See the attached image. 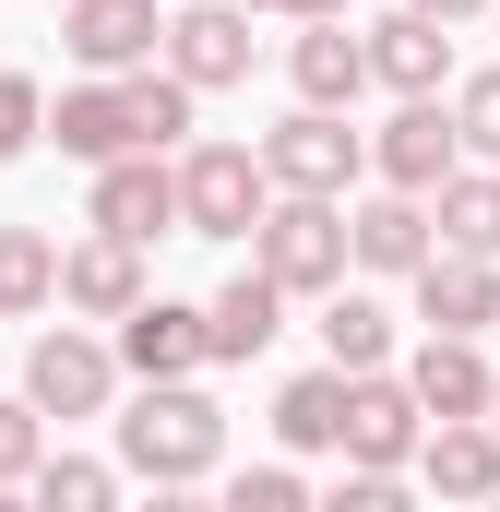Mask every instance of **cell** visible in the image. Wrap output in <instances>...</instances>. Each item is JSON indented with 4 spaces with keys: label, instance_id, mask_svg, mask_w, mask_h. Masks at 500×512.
<instances>
[{
    "label": "cell",
    "instance_id": "6da1fadb",
    "mask_svg": "<svg viewBox=\"0 0 500 512\" xmlns=\"http://www.w3.org/2000/svg\"><path fill=\"white\" fill-rule=\"evenodd\" d=\"M191 108H203V84H179L167 60H143V72H84V84H60L48 143H60L72 167H108V155H179V143H191Z\"/></svg>",
    "mask_w": 500,
    "mask_h": 512
},
{
    "label": "cell",
    "instance_id": "7a4b0ae2",
    "mask_svg": "<svg viewBox=\"0 0 500 512\" xmlns=\"http://www.w3.org/2000/svg\"><path fill=\"white\" fill-rule=\"evenodd\" d=\"M108 429H120V465L143 489H203V477L227 465V405L203 382H143Z\"/></svg>",
    "mask_w": 500,
    "mask_h": 512
},
{
    "label": "cell",
    "instance_id": "3957f363",
    "mask_svg": "<svg viewBox=\"0 0 500 512\" xmlns=\"http://www.w3.org/2000/svg\"><path fill=\"white\" fill-rule=\"evenodd\" d=\"M250 262L286 286V298H334L358 274V227H346V191H274V215L250 227Z\"/></svg>",
    "mask_w": 500,
    "mask_h": 512
},
{
    "label": "cell",
    "instance_id": "277c9868",
    "mask_svg": "<svg viewBox=\"0 0 500 512\" xmlns=\"http://www.w3.org/2000/svg\"><path fill=\"white\" fill-rule=\"evenodd\" d=\"M262 215H274V167H262V143H215V131H191V143H179V239L239 251Z\"/></svg>",
    "mask_w": 500,
    "mask_h": 512
},
{
    "label": "cell",
    "instance_id": "5b68a950",
    "mask_svg": "<svg viewBox=\"0 0 500 512\" xmlns=\"http://www.w3.org/2000/svg\"><path fill=\"white\" fill-rule=\"evenodd\" d=\"M120 382H131V370H120V334H96V322H48V334L24 346V393H36L60 429H72V417H108Z\"/></svg>",
    "mask_w": 500,
    "mask_h": 512
},
{
    "label": "cell",
    "instance_id": "8992f818",
    "mask_svg": "<svg viewBox=\"0 0 500 512\" xmlns=\"http://www.w3.org/2000/svg\"><path fill=\"white\" fill-rule=\"evenodd\" d=\"M262 167H274V191H358L370 179V131L346 120V108H286V120L262 131Z\"/></svg>",
    "mask_w": 500,
    "mask_h": 512
},
{
    "label": "cell",
    "instance_id": "52a82bcc",
    "mask_svg": "<svg viewBox=\"0 0 500 512\" xmlns=\"http://www.w3.org/2000/svg\"><path fill=\"white\" fill-rule=\"evenodd\" d=\"M84 227H108V239H179V155H108L96 179H84Z\"/></svg>",
    "mask_w": 500,
    "mask_h": 512
},
{
    "label": "cell",
    "instance_id": "ba28073f",
    "mask_svg": "<svg viewBox=\"0 0 500 512\" xmlns=\"http://www.w3.org/2000/svg\"><path fill=\"white\" fill-rule=\"evenodd\" d=\"M453 167H465L453 96H393V120L370 131V179H393V191H441Z\"/></svg>",
    "mask_w": 500,
    "mask_h": 512
},
{
    "label": "cell",
    "instance_id": "9c48e42d",
    "mask_svg": "<svg viewBox=\"0 0 500 512\" xmlns=\"http://www.w3.org/2000/svg\"><path fill=\"white\" fill-rule=\"evenodd\" d=\"M346 227H358V274H370V286H405L417 262L441 251V215H429V191H393V179H370V191L346 203Z\"/></svg>",
    "mask_w": 500,
    "mask_h": 512
},
{
    "label": "cell",
    "instance_id": "30bf717a",
    "mask_svg": "<svg viewBox=\"0 0 500 512\" xmlns=\"http://www.w3.org/2000/svg\"><path fill=\"white\" fill-rule=\"evenodd\" d=\"M417 441H429V405L405 370H358L346 393V465H393V477H417Z\"/></svg>",
    "mask_w": 500,
    "mask_h": 512
},
{
    "label": "cell",
    "instance_id": "8fae6325",
    "mask_svg": "<svg viewBox=\"0 0 500 512\" xmlns=\"http://www.w3.org/2000/svg\"><path fill=\"white\" fill-rule=\"evenodd\" d=\"M155 298V274H143V239H108V227H84L72 251H60V310L72 322H131Z\"/></svg>",
    "mask_w": 500,
    "mask_h": 512
},
{
    "label": "cell",
    "instance_id": "7c38bea8",
    "mask_svg": "<svg viewBox=\"0 0 500 512\" xmlns=\"http://www.w3.org/2000/svg\"><path fill=\"white\" fill-rule=\"evenodd\" d=\"M250 0H191V12H167V72L179 84H203V96H227V84H250Z\"/></svg>",
    "mask_w": 500,
    "mask_h": 512
},
{
    "label": "cell",
    "instance_id": "4fadbf2b",
    "mask_svg": "<svg viewBox=\"0 0 500 512\" xmlns=\"http://www.w3.org/2000/svg\"><path fill=\"white\" fill-rule=\"evenodd\" d=\"M120 370L131 382H203V370H215V322H203L191 298H143L120 322Z\"/></svg>",
    "mask_w": 500,
    "mask_h": 512
},
{
    "label": "cell",
    "instance_id": "5bb4252c",
    "mask_svg": "<svg viewBox=\"0 0 500 512\" xmlns=\"http://www.w3.org/2000/svg\"><path fill=\"white\" fill-rule=\"evenodd\" d=\"M60 48L84 72H143V60H167V12L155 0H60Z\"/></svg>",
    "mask_w": 500,
    "mask_h": 512
},
{
    "label": "cell",
    "instance_id": "9a60e30c",
    "mask_svg": "<svg viewBox=\"0 0 500 512\" xmlns=\"http://www.w3.org/2000/svg\"><path fill=\"white\" fill-rule=\"evenodd\" d=\"M286 84H298L310 108H358V96H370V24L310 12V24L286 36Z\"/></svg>",
    "mask_w": 500,
    "mask_h": 512
},
{
    "label": "cell",
    "instance_id": "2e32d148",
    "mask_svg": "<svg viewBox=\"0 0 500 512\" xmlns=\"http://www.w3.org/2000/svg\"><path fill=\"white\" fill-rule=\"evenodd\" d=\"M405 286H417V322L429 334H489L500 322V251H429Z\"/></svg>",
    "mask_w": 500,
    "mask_h": 512
},
{
    "label": "cell",
    "instance_id": "e0dca14e",
    "mask_svg": "<svg viewBox=\"0 0 500 512\" xmlns=\"http://www.w3.org/2000/svg\"><path fill=\"white\" fill-rule=\"evenodd\" d=\"M370 84H381V96H441V84H453V24L417 12V0L381 12V24H370Z\"/></svg>",
    "mask_w": 500,
    "mask_h": 512
},
{
    "label": "cell",
    "instance_id": "ac0fdd59",
    "mask_svg": "<svg viewBox=\"0 0 500 512\" xmlns=\"http://www.w3.org/2000/svg\"><path fill=\"white\" fill-rule=\"evenodd\" d=\"M417 489H441V501H500V417H429Z\"/></svg>",
    "mask_w": 500,
    "mask_h": 512
},
{
    "label": "cell",
    "instance_id": "d6986e66",
    "mask_svg": "<svg viewBox=\"0 0 500 512\" xmlns=\"http://www.w3.org/2000/svg\"><path fill=\"white\" fill-rule=\"evenodd\" d=\"M405 382H417V405H429V417H489V393H500L489 334H417Z\"/></svg>",
    "mask_w": 500,
    "mask_h": 512
},
{
    "label": "cell",
    "instance_id": "ffe728a7",
    "mask_svg": "<svg viewBox=\"0 0 500 512\" xmlns=\"http://www.w3.org/2000/svg\"><path fill=\"white\" fill-rule=\"evenodd\" d=\"M203 322H215V370H250V358L286 334V286H274L262 262H239V274L203 298Z\"/></svg>",
    "mask_w": 500,
    "mask_h": 512
},
{
    "label": "cell",
    "instance_id": "44dd1931",
    "mask_svg": "<svg viewBox=\"0 0 500 512\" xmlns=\"http://www.w3.org/2000/svg\"><path fill=\"white\" fill-rule=\"evenodd\" d=\"M346 393H358V370H298V382L274 393V441L286 453H346Z\"/></svg>",
    "mask_w": 500,
    "mask_h": 512
},
{
    "label": "cell",
    "instance_id": "7402d4cb",
    "mask_svg": "<svg viewBox=\"0 0 500 512\" xmlns=\"http://www.w3.org/2000/svg\"><path fill=\"white\" fill-rule=\"evenodd\" d=\"M429 215H441V251H500V167L465 155V167L429 191Z\"/></svg>",
    "mask_w": 500,
    "mask_h": 512
},
{
    "label": "cell",
    "instance_id": "603a6c76",
    "mask_svg": "<svg viewBox=\"0 0 500 512\" xmlns=\"http://www.w3.org/2000/svg\"><path fill=\"white\" fill-rule=\"evenodd\" d=\"M60 310V239L48 227H0V322Z\"/></svg>",
    "mask_w": 500,
    "mask_h": 512
},
{
    "label": "cell",
    "instance_id": "cb8c5ba5",
    "mask_svg": "<svg viewBox=\"0 0 500 512\" xmlns=\"http://www.w3.org/2000/svg\"><path fill=\"white\" fill-rule=\"evenodd\" d=\"M322 358L334 370H393V310H381L370 286H334L322 298Z\"/></svg>",
    "mask_w": 500,
    "mask_h": 512
},
{
    "label": "cell",
    "instance_id": "d4e9b609",
    "mask_svg": "<svg viewBox=\"0 0 500 512\" xmlns=\"http://www.w3.org/2000/svg\"><path fill=\"white\" fill-rule=\"evenodd\" d=\"M131 489V465H96V453H48V465H36V501L48 512H108Z\"/></svg>",
    "mask_w": 500,
    "mask_h": 512
},
{
    "label": "cell",
    "instance_id": "484cf974",
    "mask_svg": "<svg viewBox=\"0 0 500 512\" xmlns=\"http://www.w3.org/2000/svg\"><path fill=\"white\" fill-rule=\"evenodd\" d=\"M36 465H48V405L0 393V489H36Z\"/></svg>",
    "mask_w": 500,
    "mask_h": 512
},
{
    "label": "cell",
    "instance_id": "4316f807",
    "mask_svg": "<svg viewBox=\"0 0 500 512\" xmlns=\"http://www.w3.org/2000/svg\"><path fill=\"white\" fill-rule=\"evenodd\" d=\"M24 143H48V96H36V72H0V167Z\"/></svg>",
    "mask_w": 500,
    "mask_h": 512
},
{
    "label": "cell",
    "instance_id": "83f0119b",
    "mask_svg": "<svg viewBox=\"0 0 500 512\" xmlns=\"http://www.w3.org/2000/svg\"><path fill=\"white\" fill-rule=\"evenodd\" d=\"M453 120H465V155L500 167V72H465V84H453Z\"/></svg>",
    "mask_w": 500,
    "mask_h": 512
},
{
    "label": "cell",
    "instance_id": "f1b7e54d",
    "mask_svg": "<svg viewBox=\"0 0 500 512\" xmlns=\"http://www.w3.org/2000/svg\"><path fill=\"white\" fill-rule=\"evenodd\" d=\"M322 501H334V512H393V501H405V477H393V465H334Z\"/></svg>",
    "mask_w": 500,
    "mask_h": 512
},
{
    "label": "cell",
    "instance_id": "f546056e",
    "mask_svg": "<svg viewBox=\"0 0 500 512\" xmlns=\"http://www.w3.org/2000/svg\"><path fill=\"white\" fill-rule=\"evenodd\" d=\"M227 501H239V512H298V501H310V477H298V465H250Z\"/></svg>",
    "mask_w": 500,
    "mask_h": 512
},
{
    "label": "cell",
    "instance_id": "4dcf8cb0",
    "mask_svg": "<svg viewBox=\"0 0 500 512\" xmlns=\"http://www.w3.org/2000/svg\"><path fill=\"white\" fill-rule=\"evenodd\" d=\"M250 12H286V24H310V12H358V0H250Z\"/></svg>",
    "mask_w": 500,
    "mask_h": 512
},
{
    "label": "cell",
    "instance_id": "1f68e13d",
    "mask_svg": "<svg viewBox=\"0 0 500 512\" xmlns=\"http://www.w3.org/2000/svg\"><path fill=\"white\" fill-rule=\"evenodd\" d=\"M417 12H441V24H477V12H489V0H417Z\"/></svg>",
    "mask_w": 500,
    "mask_h": 512
},
{
    "label": "cell",
    "instance_id": "d6a6232c",
    "mask_svg": "<svg viewBox=\"0 0 500 512\" xmlns=\"http://www.w3.org/2000/svg\"><path fill=\"white\" fill-rule=\"evenodd\" d=\"M489 417H500V393H489Z\"/></svg>",
    "mask_w": 500,
    "mask_h": 512
},
{
    "label": "cell",
    "instance_id": "836d02e7",
    "mask_svg": "<svg viewBox=\"0 0 500 512\" xmlns=\"http://www.w3.org/2000/svg\"><path fill=\"white\" fill-rule=\"evenodd\" d=\"M489 24H500V0H489Z\"/></svg>",
    "mask_w": 500,
    "mask_h": 512
}]
</instances>
